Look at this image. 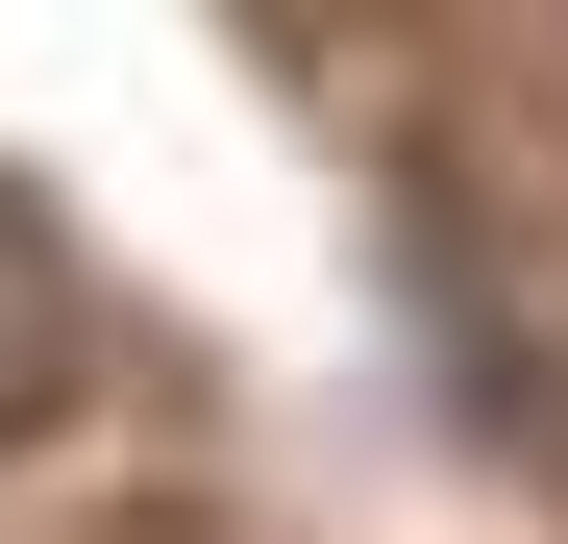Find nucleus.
Here are the masks:
<instances>
[{
  "instance_id": "nucleus-1",
  "label": "nucleus",
  "mask_w": 568,
  "mask_h": 544,
  "mask_svg": "<svg viewBox=\"0 0 568 544\" xmlns=\"http://www.w3.org/2000/svg\"><path fill=\"white\" fill-rule=\"evenodd\" d=\"M50 396H74V248H50V199H0V445Z\"/></svg>"
}]
</instances>
